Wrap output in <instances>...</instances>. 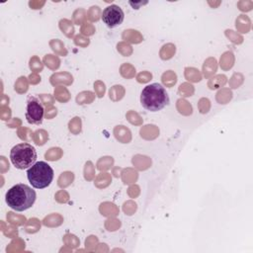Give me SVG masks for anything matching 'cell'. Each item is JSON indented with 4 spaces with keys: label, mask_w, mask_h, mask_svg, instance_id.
Instances as JSON below:
<instances>
[{
    "label": "cell",
    "mask_w": 253,
    "mask_h": 253,
    "mask_svg": "<svg viewBox=\"0 0 253 253\" xmlns=\"http://www.w3.org/2000/svg\"><path fill=\"white\" fill-rule=\"evenodd\" d=\"M140 103L145 110L158 112L169 104V96L161 84L152 83L143 88Z\"/></svg>",
    "instance_id": "cell-2"
},
{
    "label": "cell",
    "mask_w": 253,
    "mask_h": 253,
    "mask_svg": "<svg viewBox=\"0 0 253 253\" xmlns=\"http://www.w3.org/2000/svg\"><path fill=\"white\" fill-rule=\"evenodd\" d=\"M36 192L26 184H16L6 193L7 205L17 211H23L30 209L36 201Z\"/></svg>",
    "instance_id": "cell-1"
},
{
    "label": "cell",
    "mask_w": 253,
    "mask_h": 253,
    "mask_svg": "<svg viewBox=\"0 0 253 253\" xmlns=\"http://www.w3.org/2000/svg\"><path fill=\"white\" fill-rule=\"evenodd\" d=\"M44 109L37 97H29L26 108V119L32 125H41L43 119Z\"/></svg>",
    "instance_id": "cell-5"
},
{
    "label": "cell",
    "mask_w": 253,
    "mask_h": 253,
    "mask_svg": "<svg viewBox=\"0 0 253 253\" xmlns=\"http://www.w3.org/2000/svg\"><path fill=\"white\" fill-rule=\"evenodd\" d=\"M53 169L44 161H38L27 171V177L31 185L36 189H44L50 185L53 179Z\"/></svg>",
    "instance_id": "cell-4"
},
{
    "label": "cell",
    "mask_w": 253,
    "mask_h": 253,
    "mask_svg": "<svg viewBox=\"0 0 253 253\" xmlns=\"http://www.w3.org/2000/svg\"><path fill=\"white\" fill-rule=\"evenodd\" d=\"M125 19L124 11L117 5H110L106 7L102 13V20L108 28H116L123 23Z\"/></svg>",
    "instance_id": "cell-6"
},
{
    "label": "cell",
    "mask_w": 253,
    "mask_h": 253,
    "mask_svg": "<svg viewBox=\"0 0 253 253\" xmlns=\"http://www.w3.org/2000/svg\"><path fill=\"white\" fill-rule=\"evenodd\" d=\"M10 159L16 168L29 169L37 161V150L27 142L16 144L10 151Z\"/></svg>",
    "instance_id": "cell-3"
}]
</instances>
